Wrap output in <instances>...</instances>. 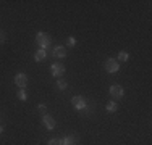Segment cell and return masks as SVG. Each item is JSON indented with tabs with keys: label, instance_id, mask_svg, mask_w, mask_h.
Masks as SVG:
<instances>
[{
	"label": "cell",
	"instance_id": "4fadbf2b",
	"mask_svg": "<svg viewBox=\"0 0 152 145\" xmlns=\"http://www.w3.org/2000/svg\"><path fill=\"white\" fill-rule=\"evenodd\" d=\"M128 58H129L128 52H120V53H118V60L120 61H128Z\"/></svg>",
	"mask_w": 152,
	"mask_h": 145
},
{
	"label": "cell",
	"instance_id": "3957f363",
	"mask_svg": "<svg viewBox=\"0 0 152 145\" xmlns=\"http://www.w3.org/2000/svg\"><path fill=\"white\" fill-rule=\"evenodd\" d=\"M105 69L108 71V73H118V69H120V64H118V61L115 60V58H108V60L105 61Z\"/></svg>",
	"mask_w": 152,
	"mask_h": 145
},
{
	"label": "cell",
	"instance_id": "5bb4252c",
	"mask_svg": "<svg viewBox=\"0 0 152 145\" xmlns=\"http://www.w3.org/2000/svg\"><path fill=\"white\" fill-rule=\"evenodd\" d=\"M57 87H58V89H60V90H65V89H66V87H68V84L65 82L63 79H58V81H57Z\"/></svg>",
	"mask_w": 152,
	"mask_h": 145
},
{
	"label": "cell",
	"instance_id": "2e32d148",
	"mask_svg": "<svg viewBox=\"0 0 152 145\" xmlns=\"http://www.w3.org/2000/svg\"><path fill=\"white\" fill-rule=\"evenodd\" d=\"M66 45H68V47H74V45H76V39H74V37H68Z\"/></svg>",
	"mask_w": 152,
	"mask_h": 145
},
{
	"label": "cell",
	"instance_id": "52a82bcc",
	"mask_svg": "<svg viewBox=\"0 0 152 145\" xmlns=\"http://www.w3.org/2000/svg\"><path fill=\"white\" fill-rule=\"evenodd\" d=\"M110 95L113 97V98H121L123 97V87L121 86H112L110 87Z\"/></svg>",
	"mask_w": 152,
	"mask_h": 145
},
{
	"label": "cell",
	"instance_id": "7a4b0ae2",
	"mask_svg": "<svg viewBox=\"0 0 152 145\" xmlns=\"http://www.w3.org/2000/svg\"><path fill=\"white\" fill-rule=\"evenodd\" d=\"M50 73H52L54 77H58V79H60V77L65 74V66L61 63H52L50 64Z\"/></svg>",
	"mask_w": 152,
	"mask_h": 145
},
{
	"label": "cell",
	"instance_id": "6da1fadb",
	"mask_svg": "<svg viewBox=\"0 0 152 145\" xmlns=\"http://www.w3.org/2000/svg\"><path fill=\"white\" fill-rule=\"evenodd\" d=\"M36 42H37L39 48H42V50H45V48H47L49 45H50L52 39H50V35H49L47 32H39V34L36 35Z\"/></svg>",
	"mask_w": 152,
	"mask_h": 145
},
{
	"label": "cell",
	"instance_id": "9a60e30c",
	"mask_svg": "<svg viewBox=\"0 0 152 145\" xmlns=\"http://www.w3.org/2000/svg\"><path fill=\"white\" fill-rule=\"evenodd\" d=\"M18 98H19V100H26V98H28V93H26L24 89H21V90L18 92Z\"/></svg>",
	"mask_w": 152,
	"mask_h": 145
},
{
	"label": "cell",
	"instance_id": "5b68a950",
	"mask_svg": "<svg viewBox=\"0 0 152 145\" xmlns=\"http://www.w3.org/2000/svg\"><path fill=\"white\" fill-rule=\"evenodd\" d=\"M78 142H79V139L76 135H66L58 140V145H78Z\"/></svg>",
	"mask_w": 152,
	"mask_h": 145
},
{
	"label": "cell",
	"instance_id": "8992f818",
	"mask_svg": "<svg viewBox=\"0 0 152 145\" xmlns=\"http://www.w3.org/2000/svg\"><path fill=\"white\" fill-rule=\"evenodd\" d=\"M71 103H73V106L76 110H83L84 106H86V100H84V97H81V95H74L73 98H71Z\"/></svg>",
	"mask_w": 152,
	"mask_h": 145
},
{
	"label": "cell",
	"instance_id": "7c38bea8",
	"mask_svg": "<svg viewBox=\"0 0 152 145\" xmlns=\"http://www.w3.org/2000/svg\"><path fill=\"white\" fill-rule=\"evenodd\" d=\"M81 111H83L84 116H89V115H92V113H94V108H92V106H87V105H86L83 110H81Z\"/></svg>",
	"mask_w": 152,
	"mask_h": 145
},
{
	"label": "cell",
	"instance_id": "277c9868",
	"mask_svg": "<svg viewBox=\"0 0 152 145\" xmlns=\"http://www.w3.org/2000/svg\"><path fill=\"white\" fill-rule=\"evenodd\" d=\"M15 84L18 87H21V89H26V86H28V76L24 73H18L15 76Z\"/></svg>",
	"mask_w": 152,
	"mask_h": 145
},
{
	"label": "cell",
	"instance_id": "ba28073f",
	"mask_svg": "<svg viewBox=\"0 0 152 145\" xmlns=\"http://www.w3.org/2000/svg\"><path fill=\"white\" fill-rule=\"evenodd\" d=\"M42 122H44V126L47 129H54L55 127V119L52 118V116H49V115H44V118H42Z\"/></svg>",
	"mask_w": 152,
	"mask_h": 145
},
{
	"label": "cell",
	"instance_id": "9c48e42d",
	"mask_svg": "<svg viewBox=\"0 0 152 145\" xmlns=\"http://www.w3.org/2000/svg\"><path fill=\"white\" fill-rule=\"evenodd\" d=\"M54 55L57 58H65L66 57V48H65L63 45H57V47L54 48Z\"/></svg>",
	"mask_w": 152,
	"mask_h": 145
},
{
	"label": "cell",
	"instance_id": "ffe728a7",
	"mask_svg": "<svg viewBox=\"0 0 152 145\" xmlns=\"http://www.w3.org/2000/svg\"><path fill=\"white\" fill-rule=\"evenodd\" d=\"M2 132H3V127H2V126H0V134H2Z\"/></svg>",
	"mask_w": 152,
	"mask_h": 145
},
{
	"label": "cell",
	"instance_id": "d6986e66",
	"mask_svg": "<svg viewBox=\"0 0 152 145\" xmlns=\"http://www.w3.org/2000/svg\"><path fill=\"white\" fill-rule=\"evenodd\" d=\"M2 42H5V34H2V32H0V44H2Z\"/></svg>",
	"mask_w": 152,
	"mask_h": 145
},
{
	"label": "cell",
	"instance_id": "30bf717a",
	"mask_svg": "<svg viewBox=\"0 0 152 145\" xmlns=\"http://www.w3.org/2000/svg\"><path fill=\"white\" fill-rule=\"evenodd\" d=\"M45 57H47V53H45V50H42V48H39V50L34 53V60L36 61H44Z\"/></svg>",
	"mask_w": 152,
	"mask_h": 145
},
{
	"label": "cell",
	"instance_id": "ac0fdd59",
	"mask_svg": "<svg viewBox=\"0 0 152 145\" xmlns=\"http://www.w3.org/2000/svg\"><path fill=\"white\" fill-rule=\"evenodd\" d=\"M47 145H58V140L57 139H50V140L47 142Z\"/></svg>",
	"mask_w": 152,
	"mask_h": 145
},
{
	"label": "cell",
	"instance_id": "e0dca14e",
	"mask_svg": "<svg viewBox=\"0 0 152 145\" xmlns=\"http://www.w3.org/2000/svg\"><path fill=\"white\" fill-rule=\"evenodd\" d=\"M37 110H39V111H41V113H45V111H47V106H45L44 103H41V105L37 106Z\"/></svg>",
	"mask_w": 152,
	"mask_h": 145
},
{
	"label": "cell",
	"instance_id": "8fae6325",
	"mask_svg": "<svg viewBox=\"0 0 152 145\" xmlns=\"http://www.w3.org/2000/svg\"><path fill=\"white\" fill-rule=\"evenodd\" d=\"M116 108H118L116 102H108V103H107V111L113 113V111H116Z\"/></svg>",
	"mask_w": 152,
	"mask_h": 145
}]
</instances>
